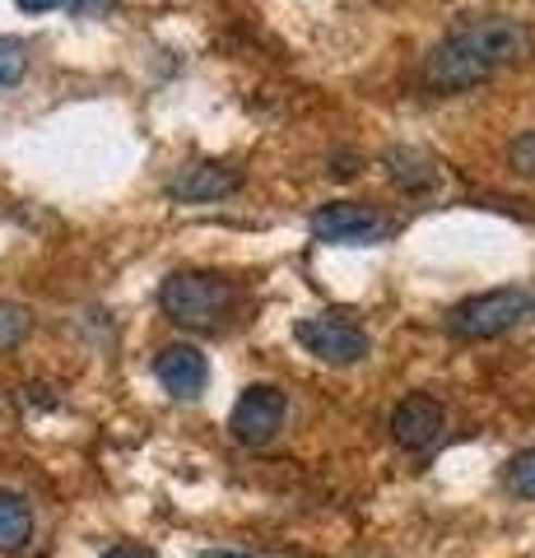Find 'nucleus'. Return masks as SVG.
<instances>
[{
  "label": "nucleus",
  "instance_id": "obj_1",
  "mask_svg": "<svg viewBox=\"0 0 535 558\" xmlns=\"http://www.w3.org/2000/svg\"><path fill=\"white\" fill-rule=\"evenodd\" d=\"M526 28L516 20H479V24H461L452 28L447 38L434 47L424 75L434 89L442 94H457V89H471V84L498 75L503 65L522 61L526 57Z\"/></svg>",
  "mask_w": 535,
  "mask_h": 558
},
{
  "label": "nucleus",
  "instance_id": "obj_8",
  "mask_svg": "<svg viewBox=\"0 0 535 558\" xmlns=\"http://www.w3.org/2000/svg\"><path fill=\"white\" fill-rule=\"evenodd\" d=\"M154 377H159V387L178 400H192L205 391V377H210V363L196 344H168L159 349V359H154Z\"/></svg>",
  "mask_w": 535,
  "mask_h": 558
},
{
  "label": "nucleus",
  "instance_id": "obj_9",
  "mask_svg": "<svg viewBox=\"0 0 535 558\" xmlns=\"http://www.w3.org/2000/svg\"><path fill=\"white\" fill-rule=\"evenodd\" d=\"M233 186H238V178H233L229 168H219V163H192L178 182H172V196H178V201H196V205H205V201L229 196Z\"/></svg>",
  "mask_w": 535,
  "mask_h": 558
},
{
  "label": "nucleus",
  "instance_id": "obj_3",
  "mask_svg": "<svg viewBox=\"0 0 535 558\" xmlns=\"http://www.w3.org/2000/svg\"><path fill=\"white\" fill-rule=\"evenodd\" d=\"M531 312V293L526 289H489V293H475V299L457 303L447 312V330L457 340H494L512 330Z\"/></svg>",
  "mask_w": 535,
  "mask_h": 558
},
{
  "label": "nucleus",
  "instance_id": "obj_6",
  "mask_svg": "<svg viewBox=\"0 0 535 558\" xmlns=\"http://www.w3.org/2000/svg\"><path fill=\"white\" fill-rule=\"evenodd\" d=\"M387 215H377L373 205L358 201H331L313 215V233L321 242H340V247H373V242L387 238Z\"/></svg>",
  "mask_w": 535,
  "mask_h": 558
},
{
  "label": "nucleus",
  "instance_id": "obj_11",
  "mask_svg": "<svg viewBox=\"0 0 535 558\" xmlns=\"http://www.w3.org/2000/svg\"><path fill=\"white\" fill-rule=\"evenodd\" d=\"M503 484L512 488L516 498H535V447L516 451V457L508 461V470H503Z\"/></svg>",
  "mask_w": 535,
  "mask_h": 558
},
{
  "label": "nucleus",
  "instance_id": "obj_10",
  "mask_svg": "<svg viewBox=\"0 0 535 558\" xmlns=\"http://www.w3.org/2000/svg\"><path fill=\"white\" fill-rule=\"evenodd\" d=\"M33 535V512L24 494H14V488H0V554H14L24 549Z\"/></svg>",
  "mask_w": 535,
  "mask_h": 558
},
{
  "label": "nucleus",
  "instance_id": "obj_19",
  "mask_svg": "<svg viewBox=\"0 0 535 558\" xmlns=\"http://www.w3.org/2000/svg\"><path fill=\"white\" fill-rule=\"evenodd\" d=\"M200 558H252V554H238V549H210V554H200Z\"/></svg>",
  "mask_w": 535,
  "mask_h": 558
},
{
  "label": "nucleus",
  "instance_id": "obj_13",
  "mask_svg": "<svg viewBox=\"0 0 535 558\" xmlns=\"http://www.w3.org/2000/svg\"><path fill=\"white\" fill-rule=\"evenodd\" d=\"M24 65H28L24 43H20V38H0V89L20 80V75H24Z\"/></svg>",
  "mask_w": 535,
  "mask_h": 558
},
{
  "label": "nucleus",
  "instance_id": "obj_4",
  "mask_svg": "<svg viewBox=\"0 0 535 558\" xmlns=\"http://www.w3.org/2000/svg\"><path fill=\"white\" fill-rule=\"evenodd\" d=\"M293 336H299V344L307 349V354L331 363V368H350V363L368 359V330L358 322H350L344 312H317V317H303Z\"/></svg>",
  "mask_w": 535,
  "mask_h": 558
},
{
  "label": "nucleus",
  "instance_id": "obj_15",
  "mask_svg": "<svg viewBox=\"0 0 535 558\" xmlns=\"http://www.w3.org/2000/svg\"><path fill=\"white\" fill-rule=\"evenodd\" d=\"M391 159H396V163H405V149H401V154H391ZM424 168H428V163H424ZM391 178H401V182L414 186V172H410V168H391ZM428 182H434V172H420V186H428Z\"/></svg>",
  "mask_w": 535,
  "mask_h": 558
},
{
  "label": "nucleus",
  "instance_id": "obj_12",
  "mask_svg": "<svg viewBox=\"0 0 535 558\" xmlns=\"http://www.w3.org/2000/svg\"><path fill=\"white\" fill-rule=\"evenodd\" d=\"M24 336H28V312L20 303L0 299V349H14Z\"/></svg>",
  "mask_w": 535,
  "mask_h": 558
},
{
  "label": "nucleus",
  "instance_id": "obj_14",
  "mask_svg": "<svg viewBox=\"0 0 535 558\" xmlns=\"http://www.w3.org/2000/svg\"><path fill=\"white\" fill-rule=\"evenodd\" d=\"M512 163L522 168V172H535V131H531V135H522V140L512 145Z\"/></svg>",
  "mask_w": 535,
  "mask_h": 558
},
{
  "label": "nucleus",
  "instance_id": "obj_18",
  "mask_svg": "<svg viewBox=\"0 0 535 558\" xmlns=\"http://www.w3.org/2000/svg\"><path fill=\"white\" fill-rule=\"evenodd\" d=\"M20 10H28V14H42V10H57V5H65V0H14Z\"/></svg>",
  "mask_w": 535,
  "mask_h": 558
},
{
  "label": "nucleus",
  "instance_id": "obj_16",
  "mask_svg": "<svg viewBox=\"0 0 535 558\" xmlns=\"http://www.w3.org/2000/svg\"><path fill=\"white\" fill-rule=\"evenodd\" d=\"M71 10H80V14H98V10H112L117 0H65Z\"/></svg>",
  "mask_w": 535,
  "mask_h": 558
},
{
  "label": "nucleus",
  "instance_id": "obj_17",
  "mask_svg": "<svg viewBox=\"0 0 535 558\" xmlns=\"http://www.w3.org/2000/svg\"><path fill=\"white\" fill-rule=\"evenodd\" d=\"M102 558H154V554H149V549H135V545H112Z\"/></svg>",
  "mask_w": 535,
  "mask_h": 558
},
{
  "label": "nucleus",
  "instance_id": "obj_5",
  "mask_svg": "<svg viewBox=\"0 0 535 558\" xmlns=\"http://www.w3.org/2000/svg\"><path fill=\"white\" fill-rule=\"evenodd\" d=\"M289 418V396L280 387H270V381H256V387H247L243 396L233 400V414H229V428L238 442L247 447H266L275 433L284 428Z\"/></svg>",
  "mask_w": 535,
  "mask_h": 558
},
{
  "label": "nucleus",
  "instance_id": "obj_7",
  "mask_svg": "<svg viewBox=\"0 0 535 558\" xmlns=\"http://www.w3.org/2000/svg\"><path fill=\"white\" fill-rule=\"evenodd\" d=\"M442 428H447V410L424 391H410L401 405L391 410V438L401 451H414V457L428 447H438Z\"/></svg>",
  "mask_w": 535,
  "mask_h": 558
},
{
  "label": "nucleus",
  "instance_id": "obj_2",
  "mask_svg": "<svg viewBox=\"0 0 535 558\" xmlns=\"http://www.w3.org/2000/svg\"><path fill=\"white\" fill-rule=\"evenodd\" d=\"M159 303L168 312V322H178L186 330H210L229 317L233 284L215 270H178V275L163 279Z\"/></svg>",
  "mask_w": 535,
  "mask_h": 558
}]
</instances>
